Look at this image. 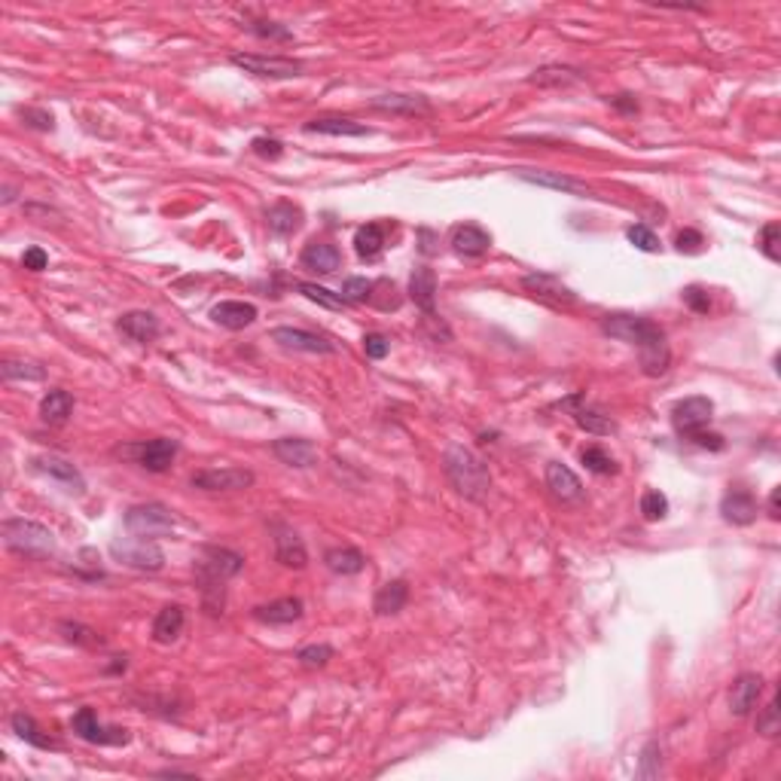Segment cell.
Wrapping results in <instances>:
<instances>
[{"label": "cell", "instance_id": "1", "mask_svg": "<svg viewBox=\"0 0 781 781\" xmlns=\"http://www.w3.org/2000/svg\"><path fill=\"white\" fill-rule=\"evenodd\" d=\"M242 568H244L242 555L223 550V546H205L202 555L196 559V577H199V586H202V601L211 617L223 614V605H226V580L235 577Z\"/></svg>", "mask_w": 781, "mask_h": 781}, {"label": "cell", "instance_id": "2", "mask_svg": "<svg viewBox=\"0 0 781 781\" xmlns=\"http://www.w3.org/2000/svg\"><path fill=\"white\" fill-rule=\"evenodd\" d=\"M446 476L448 483L458 489V494H464L467 501H476V504H483L485 498H489V489H492V474L489 467H485L483 458H476L470 448L464 446H452L446 452Z\"/></svg>", "mask_w": 781, "mask_h": 781}, {"label": "cell", "instance_id": "3", "mask_svg": "<svg viewBox=\"0 0 781 781\" xmlns=\"http://www.w3.org/2000/svg\"><path fill=\"white\" fill-rule=\"evenodd\" d=\"M4 540L6 546L15 553H25V555H49L56 553V537H52L49 528L37 522H28V519H6L4 522Z\"/></svg>", "mask_w": 781, "mask_h": 781}, {"label": "cell", "instance_id": "4", "mask_svg": "<svg viewBox=\"0 0 781 781\" xmlns=\"http://www.w3.org/2000/svg\"><path fill=\"white\" fill-rule=\"evenodd\" d=\"M111 553L116 562L129 564V568L138 571H159L165 555H162L159 544L153 537H116L111 544Z\"/></svg>", "mask_w": 781, "mask_h": 781}, {"label": "cell", "instance_id": "5", "mask_svg": "<svg viewBox=\"0 0 781 781\" xmlns=\"http://www.w3.org/2000/svg\"><path fill=\"white\" fill-rule=\"evenodd\" d=\"M601 330L614 339H623V342H632V345H647L651 339L662 336V330L656 327L651 318H641V315H608L601 321Z\"/></svg>", "mask_w": 781, "mask_h": 781}, {"label": "cell", "instance_id": "6", "mask_svg": "<svg viewBox=\"0 0 781 781\" xmlns=\"http://www.w3.org/2000/svg\"><path fill=\"white\" fill-rule=\"evenodd\" d=\"M232 65L242 67L244 74L253 76H269V80H293L303 74V65L293 58H278V56H247V52H235Z\"/></svg>", "mask_w": 781, "mask_h": 781}, {"label": "cell", "instance_id": "7", "mask_svg": "<svg viewBox=\"0 0 781 781\" xmlns=\"http://www.w3.org/2000/svg\"><path fill=\"white\" fill-rule=\"evenodd\" d=\"M126 528L141 537H159L174 528V519L162 504H138L126 513Z\"/></svg>", "mask_w": 781, "mask_h": 781}, {"label": "cell", "instance_id": "8", "mask_svg": "<svg viewBox=\"0 0 781 781\" xmlns=\"http://www.w3.org/2000/svg\"><path fill=\"white\" fill-rule=\"evenodd\" d=\"M74 732L83 741H92V745H129V730H120V726H102L98 723V714L92 708H80L74 714Z\"/></svg>", "mask_w": 781, "mask_h": 781}, {"label": "cell", "instance_id": "9", "mask_svg": "<svg viewBox=\"0 0 781 781\" xmlns=\"http://www.w3.org/2000/svg\"><path fill=\"white\" fill-rule=\"evenodd\" d=\"M253 485V474L244 467H214L192 474V489L202 492H242Z\"/></svg>", "mask_w": 781, "mask_h": 781}, {"label": "cell", "instance_id": "10", "mask_svg": "<svg viewBox=\"0 0 781 781\" xmlns=\"http://www.w3.org/2000/svg\"><path fill=\"white\" fill-rule=\"evenodd\" d=\"M711 413H714V404L708 397H687L671 409V428L680 437H690L711 422Z\"/></svg>", "mask_w": 781, "mask_h": 781}, {"label": "cell", "instance_id": "11", "mask_svg": "<svg viewBox=\"0 0 781 781\" xmlns=\"http://www.w3.org/2000/svg\"><path fill=\"white\" fill-rule=\"evenodd\" d=\"M272 342H278L288 351H306V354H333L336 345L327 342L324 336L318 333H308V330H297V327H275L269 333Z\"/></svg>", "mask_w": 781, "mask_h": 781}, {"label": "cell", "instance_id": "12", "mask_svg": "<svg viewBox=\"0 0 781 781\" xmlns=\"http://www.w3.org/2000/svg\"><path fill=\"white\" fill-rule=\"evenodd\" d=\"M135 455L144 470H150V474H165L177 458V439H168V437L146 439V443L135 448Z\"/></svg>", "mask_w": 781, "mask_h": 781}, {"label": "cell", "instance_id": "13", "mask_svg": "<svg viewBox=\"0 0 781 781\" xmlns=\"http://www.w3.org/2000/svg\"><path fill=\"white\" fill-rule=\"evenodd\" d=\"M546 485H550V492L562 504H577V501H583V483H580L574 470L564 467L562 461L546 464Z\"/></svg>", "mask_w": 781, "mask_h": 781}, {"label": "cell", "instance_id": "14", "mask_svg": "<svg viewBox=\"0 0 781 781\" xmlns=\"http://www.w3.org/2000/svg\"><path fill=\"white\" fill-rule=\"evenodd\" d=\"M583 394H574V397H568L564 400V409H571V415H574V422H577V428H583L586 434H595V437H605V434H614L617 430V424L610 422V415H605V413H599V409H590V406H583Z\"/></svg>", "mask_w": 781, "mask_h": 781}, {"label": "cell", "instance_id": "15", "mask_svg": "<svg viewBox=\"0 0 781 781\" xmlns=\"http://www.w3.org/2000/svg\"><path fill=\"white\" fill-rule=\"evenodd\" d=\"M272 452L278 461H284L288 467H312L318 461V446L312 439L303 437H281L272 443Z\"/></svg>", "mask_w": 781, "mask_h": 781}, {"label": "cell", "instance_id": "16", "mask_svg": "<svg viewBox=\"0 0 781 781\" xmlns=\"http://www.w3.org/2000/svg\"><path fill=\"white\" fill-rule=\"evenodd\" d=\"M299 262L308 269V272L318 275H333L339 266H342V253H339L336 244L330 242H308L299 253Z\"/></svg>", "mask_w": 781, "mask_h": 781}, {"label": "cell", "instance_id": "17", "mask_svg": "<svg viewBox=\"0 0 781 781\" xmlns=\"http://www.w3.org/2000/svg\"><path fill=\"white\" fill-rule=\"evenodd\" d=\"M721 513L730 525H751L757 519V498L748 489H730L721 501Z\"/></svg>", "mask_w": 781, "mask_h": 781}, {"label": "cell", "instance_id": "18", "mask_svg": "<svg viewBox=\"0 0 781 781\" xmlns=\"http://www.w3.org/2000/svg\"><path fill=\"white\" fill-rule=\"evenodd\" d=\"M275 559L284 564V568H306L308 564V553H306V544L297 531L284 528L278 525L275 528Z\"/></svg>", "mask_w": 781, "mask_h": 781}, {"label": "cell", "instance_id": "19", "mask_svg": "<svg viewBox=\"0 0 781 781\" xmlns=\"http://www.w3.org/2000/svg\"><path fill=\"white\" fill-rule=\"evenodd\" d=\"M34 467L40 470V474H46L49 479H56V483L65 485L67 492H76L83 494V489H86V483H83V474L74 467L71 461L58 458V455H46V458H37Z\"/></svg>", "mask_w": 781, "mask_h": 781}, {"label": "cell", "instance_id": "20", "mask_svg": "<svg viewBox=\"0 0 781 781\" xmlns=\"http://www.w3.org/2000/svg\"><path fill=\"white\" fill-rule=\"evenodd\" d=\"M211 318L226 330H244L257 321V306L242 303V299H223L211 308Z\"/></svg>", "mask_w": 781, "mask_h": 781}, {"label": "cell", "instance_id": "21", "mask_svg": "<svg viewBox=\"0 0 781 781\" xmlns=\"http://www.w3.org/2000/svg\"><path fill=\"white\" fill-rule=\"evenodd\" d=\"M306 605L299 599H278V601H269V605H260L253 608V620L266 623V626H288V623H297L303 617Z\"/></svg>", "mask_w": 781, "mask_h": 781}, {"label": "cell", "instance_id": "22", "mask_svg": "<svg viewBox=\"0 0 781 781\" xmlns=\"http://www.w3.org/2000/svg\"><path fill=\"white\" fill-rule=\"evenodd\" d=\"M763 693V678L760 675H739L736 684L730 690V711L736 717H745L751 714V708L757 706Z\"/></svg>", "mask_w": 781, "mask_h": 781}, {"label": "cell", "instance_id": "23", "mask_svg": "<svg viewBox=\"0 0 781 781\" xmlns=\"http://www.w3.org/2000/svg\"><path fill=\"white\" fill-rule=\"evenodd\" d=\"M116 330H120L122 336H129L131 342H153V339L162 333L156 315L150 312H126L116 321Z\"/></svg>", "mask_w": 781, "mask_h": 781}, {"label": "cell", "instance_id": "24", "mask_svg": "<svg viewBox=\"0 0 781 781\" xmlns=\"http://www.w3.org/2000/svg\"><path fill=\"white\" fill-rule=\"evenodd\" d=\"M409 297H413V303L419 306L424 315H437L434 312V306H437V275H434V269L419 266L413 275H409Z\"/></svg>", "mask_w": 781, "mask_h": 781}, {"label": "cell", "instance_id": "25", "mask_svg": "<svg viewBox=\"0 0 781 781\" xmlns=\"http://www.w3.org/2000/svg\"><path fill=\"white\" fill-rule=\"evenodd\" d=\"M522 181L528 183H537V187H546V190H559V192H571V196H592V190L586 183L574 181L568 174H559V172H531V168H519L516 172Z\"/></svg>", "mask_w": 781, "mask_h": 781}, {"label": "cell", "instance_id": "26", "mask_svg": "<svg viewBox=\"0 0 781 781\" xmlns=\"http://www.w3.org/2000/svg\"><path fill=\"white\" fill-rule=\"evenodd\" d=\"M522 288L528 293H535V297H540V299H546V303H553V306L574 303V293H571L559 278H553V275H525Z\"/></svg>", "mask_w": 781, "mask_h": 781}, {"label": "cell", "instance_id": "27", "mask_svg": "<svg viewBox=\"0 0 781 781\" xmlns=\"http://www.w3.org/2000/svg\"><path fill=\"white\" fill-rule=\"evenodd\" d=\"M308 135H330V138H367L373 135V129L360 126L354 120H342V116H321V120L306 122Z\"/></svg>", "mask_w": 781, "mask_h": 781}, {"label": "cell", "instance_id": "28", "mask_svg": "<svg viewBox=\"0 0 781 781\" xmlns=\"http://www.w3.org/2000/svg\"><path fill=\"white\" fill-rule=\"evenodd\" d=\"M452 247L461 257H483L492 247V235L485 229L474 226V223H464V226L452 232Z\"/></svg>", "mask_w": 781, "mask_h": 781}, {"label": "cell", "instance_id": "29", "mask_svg": "<svg viewBox=\"0 0 781 781\" xmlns=\"http://www.w3.org/2000/svg\"><path fill=\"white\" fill-rule=\"evenodd\" d=\"M369 104H373L376 111H382V113H397V116H424V113H430L428 98H422V95H378Z\"/></svg>", "mask_w": 781, "mask_h": 781}, {"label": "cell", "instance_id": "30", "mask_svg": "<svg viewBox=\"0 0 781 781\" xmlns=\"http://www.w3.org/2000/svg\"><path fill=\"white\" fill-rule=\"evenodd\" d=\"M183 623H187V614H183L181 605H165L153 620V641L156 644H172V641L183 632Z\"/></svg>", "mask_w": 781, "mask_h": 781}, {"label": "cell", "instance_id": "31", "mask_svg": "<svg viewBox=\"0 0 781 781\" xmlns=\"http://www.w3.org/2000/svg\"><path fill=\"white\" fill-rule=\"evenodd\" d=\"M409 601V583L406 580H391V583H385L382 590L376 592V614L378 617H391V614H400V610L406 608Z\"/></svg>", "mask_w": 781, "mask_h": 781}, {"label": "cell", "instance_id": "32", "mask_svg": "<svg viewBox=\"0 0 781 781\" xmlns=\"http://www.w3.org/2000/svg\"><path fill=\"white\" fill-rule=\"evenodd\" d=\"M324 564H327L333 574L351 577V574H360L367 559H363V553L354 550V546H336V550H327V555H324Z\"/></svg>", "mask_w": 781, "mask_h": 781}, {"label": "cell", "instance_id": "33", "mask_svg": "<svg viewBox=\"0 0 781 781\" xmlns=\"http://www.w3.org/2000/svg\"><path fill=\"white\" fill-rule=\"evenodd\" d=\"M71 413H74V397L67 391H61V388L49 391L43 397V404H40V419L46 424H65Z\"/></svg>", "mask_w": 781, "mask_h": 781}, {"label": "cell", "instance_id": "34", "mask_svg": "<svg viewBox=\"0 0 781 781\" xmlns=\"http://www.w3.org/2000/svg\"><path fill=\"white\" fill-rule=\"evenodd\" d=\"M266 223H269V229H272L275 235H290V232H297L299 223H303V211H299V208H293L290 202H278V205L269 208Z\"/></svg>", "mask_w": 781, "mask_h": 781}, {"label": "cell", "instance_id": "35", "mask_svg": "<svg viewBox=\"0 0 781 781\" xmlns=\"http://www.w3.org/2000/svg\"><path fill=\"white\" fill-rule=\"evenodd\" d=\"M382 247H385V232H382V226H376V223H369V226H360L358 235H354V251H358V257L367 260V262L378 260Z\"/></svg>", "mask_w": 781, "mask_h": 781}, {"label": "cell", "instance_id": "36", "mask_svg": "<svg viewBox=\"0 0 781 781\" xmlns=\"http://www.w3.org/2000/svg\"><path fill=\"white\" fill-rule=\"evenodd\" d=\"M13 732L19 739H25L28 745L43 748V751H46V748H56V741H52L49 736H43V730L34 723V717L25 714V711H15V714H13Z\"/></svg>", "mask_w": 781, "mask_h": 781}, {"label": "cell", "instance_id": "37", "mask_svg": "<svg viewBox=\"0 0 781 781\" xmlns=\"http://www.w3.org/2000/svg\"><path fill=\"white\" fill-rule=\"evenodd\" d=\"M297 290L303 293L306 299H312V303H318V306H324V308H330V312H345V308H348V303H345L342 297H339V293L327 290V288H321V284L303 281V284H297Z\"/></svg>", "mask_w": 781, "mask_h": 781}, {"label": "cell", "instance_id": "38", "mask_svg": "<svg viewBox=\"0 0 781 781\" xmlns=\"http://www.w3.org/2000/svg\"><path fill=\"white\" fill-rule=\"evenodd\" d=\"M580 461H583V467L590 470V474H599V476L617 474V461L610 458L601 446H586L583 452H580Z\"/></svg>", "mask_w": 781, "mask_h": 781}, {"label": "cell", "instance_id": "39", "mask_svg": "<svg viewBox=\"0 0 781 781\" xmlns=\"http://www.w3.org/2000/svg\"><path fill=\"white\" fill-rule=\"evenodd\" d=\"M577 80H580V74L574 71V67H540L528 83H535V86H571V83H577Z\"/></svg>", "mask_w": 781, "mask_h": 781}, {"label": "cell", "instance_id": "40", "mask_svg": "<svg viewBox=\"0 0 781 781\" xmlns=\"http://www.w3.org/2000/svg\"><path fill=\"white\" fill-rule=\"evenodd\" d=\"M641 516L647 522H660L669 516V498L660 489H647L644 498H641Z\"/></svg>", "mask_w": 781, "mask_h": 781}, {"label": "cell", "instance_id": "41", "mask_svg": "<svg viewBox=\"0 0 781 781\" xmlns=\"http://www.w3.org/2000/svg\"><path fill=\"white\" fill-rule=\"evenodd\" d=\"M0 376L6 378V382H15V378H28V382H40V378L46 376L43 367H37V363H25V360H4L0 363Z\"/></svg>", "mask_w": 781, "mask_h": 781}, {"label": "cell", "instance_id": "42", "mask_svg": "<svg viewBox=\"0 0 781 781\" xmlns=\"http://www.w3.org/2000/svg\"><path fill=\"white\" fill-rule=\"evenodd\" d=\"M299 666L303 669H324L330 660H333V647L330 644H312V647H303V651L297 653Z\"/></svg>", "mask_w": 781, "mask_h": 781}, {"label": "cell", "instance_id": "43", "mask_svg": "<svg viewBox=\"0 0 781 781\" xmlns=\"http://www.w3.org/2000/svg\"><path fill=\"white\" fill-rule=\"evenodd\" d=\"M626 238H629V242L635 244L638 251H644V253H656V251H660V238H656V232L647 229L644 223H635V226L626 229Z\"/></svg>", "mask_w": 781, "mask_h": 781}, {"label": "cell", "instance_id": "44", "mask_svg": "<svg viewBox=\"0 0 781 781\" xmlns=\"http://www.w3.org/2000/svg\"><path fill=\"white\" fill-rule=\"evenodd\" d=\"M760 251L767 253V257L772 260V262H778L781 260V226L778 223H767V226L760 229Z\"/></svg>", "mask_w": 781, "mask_h": 781}, {"label": "cell", "instance_id": "45", "mask_svg": "<svg viewBox=\"0 0 781 781\" xmlns=\"http://www.w3.org/2000/svg\"><path fill=\"white\" fill-rule=\"evenodd\" d=\"M369 290H373V281H367V278H345L342 299H345L348 306H351V303H367Z\"/></svg>", "mask_w": 781, "mask_h": 781}, {"label": "cell", "instance_id": "46", "mask_svg": "<svg viewBox=\"0 0 781 781\" xmlns=\"http://www.w3.org/2000/svg\"><path fill=\"white\" fill-rule=\"evenodd\" d=\"M680 297H684V306L690 308V312H696V315H708V308H711V297L699 288V284H690V288H687L684 293H680Z\"/></svg>", "mask_w": 781, "mask_h": 781}, {"label": "cell", "instance_id": "47", "mask_svg": "<svg viewBox=\"0 0 781 781\" xmlns=\"http://www.w3.org/2000/svg\"><path fill=\"white\" fill-rule=\"evenodd\" d=\"M61 632H65L67 641H76V644H86V647L102 644V638H98L92 629H86V626H80V623H61Z\"/></svg>", "mask_w": 781, "mask_h": 781}, {"label": "cell", "instance_id": "48", "mask_svg": "<svg viewBox=\"0 0 781 781\" xmlns=\"http://www.w3.org/2000/svg\"><path fill=\"white\" fill-rule=\"evenodd\" d=\"M778 730H781V721H778V702L772 699L769 706L760 711V717H757V732H763V736H776Z\"/></svg>", "mask_w": 781, "mask_h": 781}, {"label": "cell", "instance_id": "49", "mask_svg": "<svg viewBox=\"0 0 781 781\" xmlns=\"http://www.w3.org/2000/svg\"><path fill=\"white\" fill-rule=\"evenodd\" d=\"M363 351H367V358L382 360L385 354L391 351V339L382 336V333H369L367 339H363Z\"/></svg>", "mask_w": 781, "mask_h": 781}, {"label": "cell", "instance_id": "50", "mask_svg": "<svg viewBox=\"0 0 781 781\" xmlns=\"http://www.w3.org/2000/svg\"><path fill=\"white\" fill-rule=\"evenodd\" d=\"M675 244H678L680 253H696L702 244H706V238H702V232H696V229H680Z\"/></svg>", "mask_w": 781, "mask_h": 781}, {"label": "cell", "instance_id": "51", "mask_svg": "<svg viewBox=\"0 0 781 781\" xmlns=\"http://www.w3.org/2000/svg\"><path fill=\"white\" fill-rule=\"evenodd\" d=\"M251 146H253V153L262 159H281V153H284V144L278 141V138H257Z\"/></svg>", "mask_w": 781, "mask_h": 781}, {"label": "cell", "instance_id": "52", "mask_svg": "<svg viewBox=\"0 0 781 781\" xmlns=\"http://www.w3.org/2000/svg\"><path fill=\"white\" fill-rule=\"evenodd\" d=\"M22 120H25L31 129H40V131H52V126H56V120H52V113H46V111H34V107H28V111H22Z\"/></svg>", "mask_w": 781, "mask_h": 781}, {"label": "cell", "instance_id": "53", "mask_svg": "<svg viewBox=\"0 0 781 781\" xmlns=\"http://www.w3.org/2000/svg\"><path fill=\"white\" fill-rule=\"evenodd\" d=\"M422 330H428V333H430V339H434V342H439V339H443V342H448V339H452V330H448L446 324L437 318V315H424V321H422Z\"/></svg>", "mask_w": 781, "mask_h": 781}, {"label": "cell", "instance_id": "54", "mask_svg": "<svg viewBox=\"0 0 781 781\" xmlns=\"http://www.w3.org/2000/svg\"><path fill=\"white\" fill-rule=\"evenodd\" d=\"M251 31H253V34H257V37H272V40H290V37H293L288 28L272 25V22H253Z\"/></svg>", "mask_w": 781, "mask_h": 781}, {"label": "cell", "instance_id": "55", "mask_svg": "<svg viewBox=\"0 0 781 781\" xmlns=\"http://www.w3.org/2000/svg\"><path fill=\"white\" fill-rule=\"evenodd\" d=\"M687 439H693V443H696V446H702V448H711V452H721V448L726 446L721 434H711V430H706V428L696 430V434H690Z\"/></svg>", "mask_w": 781, "mask_h": 781}, {"label": "cell", "instance_id": "56", "mask_svg": "<svg viewBox=\"0 0 781 781\" xmlns=\"http://www.w3.org/2000/svg\"><path fill=\"white\" fill-rule=\"evenodd\" d=\"M656 760H660V745L651 741V745L641 751V778H653L656 776V769H653Z\"/></svg>", "mask_w": 781, "mask_h": 781}, {"label": "cell", "instance_id": "57", "mask_svg": "<svg viewBox=\"0 0 781 781\" xmlns=\"http://www.w3.org/2000/svg\"><path fill=\"white\" fill-rule=\"evenodd\" d=\"M22 262H25V269H31V272H43L49 257H46V251H40V247H28Z\"/></svg>", "mask_w": 781, "mask_h": 781}, {"label": "cell", "instance_id": "58", "mask_svg": "<svg viewBox=\"0 0 781 781\" xmlns=\"http://www.w3.org/2000/svg\"><path fill=\"white\" fill-rule=\"evenodd\" d=\"M610 104H614L620 113H638V102L632 95H617V98H610Z\"/></svg>", "mask_w": 781, "mask_h": 781}, {"label": "cell", "instance_id": "59", "mask_svg": "<svg viewBox=\"0 0 781 781\" xmlns=\"http://www.w3.org/2000/svg\"><path fill=\"white\" fill-rule=\"evenodd\" d=\"M769 516L772 519H778V489H772V494H769Z\"/></svg>", "mask_w": 781, "mask_h": 781}, {"label": "cell", "instance_id": "60", "mask_svg": "<svg viewBox=\"0 0 781 781\" xmlns=\"http://www.w3.org/2000/svg\"><path fill=\"white\" fill-rule=\"evenodd\" d=\"M111 671H126V656H116V662L111 666Z\"/></svg>", "mask_w": 781, "mask_h": 781}]
</instances>
